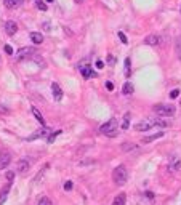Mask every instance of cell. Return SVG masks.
Listing matches in <instances>:
<instances>
[{
	"instance_id": "6da1fadb",
	"label": "cell",
	"mask_w": 181,
	"mask_h": 205,
	"mask_svg": "<svg viewBox=\"0 0 181 205\" xmlns=\"http://www.w3.org/2000/svg\"><path fill=\"white\" fill-rule=\"evenodd\" d=\"M112 180L116 181L117 186H122V184L127 183V180H128V172H127V168H125V165H119V167L114 168Z\"/></svg>"
},
{
	"instance_id": "7a4b0ae2",
	"label": "cell",
	"mask_w": 181,
	"mask_h": 205,
	"mask_svg": "<svg viewBox=\"0 0 181 205\" xmlns=\"http://www.w3.org/2000/svg\"><path fill=\"white\" fill-rule=\"evenodd\" d=\"M117 130H119V122H117L116 119H111V120H108L104 125L100 127V132L103 133V135H106V136H116Z\"/></svg>"
},
{
	"instance_id": "3957f363",
	"label": "cell",
	"mask_w": 181,
	"mask_h": 205,
	"mask_svg": "<svg viewBox=\"0 0 181 205\" xmlns=\"http://www.w3.org/2000/svg\"><path fill=\"white\" fill-rule=\"evenodd\" d=\"M154 112L159 114L160 117H172L176 112V108L173 104H156L154 106Z\"/></svg>"
},
{
	"instance_id": "277c9868",
	"label": "cell",
	"mask_w": 181,
	"mask_h": 205,
	"mask_svg": "<svg viewBox=\"0 0 181 205\" xmlns=\"http://www.w3.org/2000/svg\"><path fill=\"white\" fill-rule=\"evenodd\" d=\"M35 48L32 47H23V48L18 51V59H27V58H34L35 56Z\"/></svg>"
},
{
	"instance_id": "5b68a950",
	"label": "cell",
	"mask_w": 181,
	"mask_h": 205,
	"mask_svg": "<svg viewBox=\"0 0 181 205\" xmlns=\"http://www.w3.org/2000/svg\"><path fill=\"white\" fill-rule=\"evenodd\" d=\"M154 125H152V120L151 119H144V120H141V122H138L133 128L136 130V132H146V130H151Z\"/></svg>"
},
{
	"instance_id": "8992f818",
	"label": "cell",
	"mask_w": 181,
	"mask_h": 205,
	"mask_svg": "<svg viewBox=\"0 0 181 205\" xmlns=\"http://www.w3.org/2000/svg\"><path fill=\"white\" fill-rule=\"evenodd\" d=\"M11 162V154L8 151H2L0 152V168H7Z\"/></svg>"
},
{
	"instance_id": "52a82bcc",
	"label": "cell",
	"mask_w": 181,
	"mask_h": 205,
	"mask_svg": "<svg viewBox=\"0 0 181 205\" xmlns=\"http://www.w3.org/2000/svg\"><path fill=\"white\" fill-rule=\"evenodd\" d=\"M18 31V24L15 21H7L5 23V32L8 34V35H15Z\"/></svg>"
},
{
	"instance_id": "ba28073f",
	"label": "cell",
	"mask_w": 181,
	"mask_h": 205,
	"mask_svg": "<svg viewBox=\"0 0 181 205\" xmlns=\"http://www.w3.org/2000/svg\"><path fill=\"white\" fill-rule=\"evenodd\" d=\"M10 189H11V181H10L8 184H5L3 188H2V191H0V205H2L5 200H7V197H8Z\"/></svg>"
},
{
	"instance_id": "9c48e42d",
	"label": "cell",
	"mask_w": 181,
	"mask_h": 205,
	"mask_svg": "<svg viewBox=\"0 0 181 205\" xmlns=\"http://www.w3.org/2000/svg\"><path fill=\"white\" fill-rule=\"evenodd\" d=\"M51 90H53V96H55V99L59 101L61 98H63V90H61V87L56 83V82H53L51 83Z\"/></svg>"
},
{
	"instance_id": "30bf717a",
	"label": "cell",
	"mask_w": 181,
	"mask_h": 205,
	"mask_svg": "<svg viewBox=\"0 0 181 205\" xmlns=\"http://www.w3.org/2000/svg\"><path fill=\"white\" fill-rule=\"evenodd\" d=\"M144 43H146V45H159V43H160V37H159V35H156V34L146 35V39H144Z\"/></svg>"
},
{
	"instance_id": "8fae6325",
	"label": "cell",
	"mask_w": 181,
	"mask_h": 205,
	"mask_svg": "<svg viewBox=\"0 0 181 205\" xmlns=\"http://www.w3.org/2000/svg\"><path fill=\"white\" fill-rule=\"evenodd\" d=\"M16 168H18V172H19V173H27V170H29V162L24 160V159H21V160L18 162Z\"/></svg>"
},
{
	"instance_id": "7c38bea8",
	"label": "cell",
	"mask_w": 181,
	"mask_h": 205,
	"mask_svg": "<svg viewBox=\"0 0 181 205\" xmlns=\"http://www.w3.org/2000/svg\"><path fill=\"white\" fill-rule=\"evenodd\" d=\"M170 170L172 172H180L181 170V160L178 157H173L172 162H170Z\"/></svg>"
},
{
	"instance_id": "4fadbf2b",
	"label": "cell",
	"mask_w": 181,
	"mask_h": 205,
	"mask_svg": "<svg viewBox=\"0 0 181 205\" xmlns=\"http://www.w3.org/2000/svg\"><path fill=\"white\" fill-rule=\"evenodd\" d=\"M80 71H82V75L85 77V79H90V77H95V72L92 71V67H90L88 64L87 66H80Z\"/></svg>"
},
{
	"instance_id": "5bb4252c",
	"label": "cell",
	"mask_w": 181,
	"mask_h": 205,
	"mask_svg": "<svg viewBox=\"0 0 181 205\" xmlns=\"http://www.w3.org/2000/svg\"><path fill=\"white\" fill-rule=\"evenodd\" d=\"M43 135H50V130L48 128H40L39 132H35V133H32L31 136H27V140H35V138H40V136H43Z\"/></svg>"
},
{
	"instance_id": "9a60e30c",
	"label": "cell",
	"mask_w": 181,
	"mask_h": 205,
	"mask_svg": "<svg viewBox=\"0 0 181 205\" xmlns=\"http://www.w3.org/2000/svg\"><path fill=\"white\" fill-rule=\"evenodd\" d=\"M162 136H164V132L154 133V135H151V136H146V138H143V141H141V143H144V144H148V143H151V141H156V140H159V138H162Z\"/></svg>"
},
{
	"instance_id": "2e32d148",
	"label": "cell",
	"mask_w": 181,
	"mask_h": 205,
	"mask_svg": "<svg viewBox=\"0 0 181 205\" xmlns=\"http://www.w3.org/2000/svg\"><path fill=\"white\" fill-rule=\"evenodd\" d=\"M3 3L7 8H18L23 3V0H3Z\"/></svg>"
},
{
	"instance_id": "e0dca14e",
	"label": "cell",
	"mask_w": 181,
	"mask_h": 205,
	"mask_svg": "<svg viewBox=\"0 0 181 205\" xmlns=\"http://www.w3.org/2000/svg\"><path fill=\"white\" fill-rule=\"evenodd\" d=\"M31 40L35 45H40L42 42H43V35H42L40 32H31Z\"/></svg>"
},
{
	"instance_id": "ac0fdd59",
	"label": "cell",
	"mask_w": 181,
	"mask_h": 205,
	"mask_svg": "<svg viewBox=\"0 0 181 205\" xmlns=\"http://www.w3.org/2000/svg\"><path fill=\"white\" fill-rule=\"evenodd\" d=\"M151 120H152V125H154V127H162V128L168 127V122L164 120L162 117H157V119H151Z\"/></svg>"
},
{
	"instance_id": "d6986e66",
	"label": "cell",
	"mask_w": 181,
	"mask_h": 205,
	"mask_svg": "<svg viewBox=\"0 0 181 205\" xmlns=\"http://www.w3.org/2000/svg\"><path fill=\"white\" fill-rule=\"evenodd\" d=\"M133 90H135V87H133L132 82H125L124 87H122V93H124V95H132Z\"/></svg>"
},
{
	"instance_id": "ffe728a7",
	"label": "cell",
	"mask_w": 181,
	"mask_h": 205,
	"mask_svg": "<svg viewBox=\"0 0 181 205\" xmlns=\"http://www.w3.org/2000/svg\"><path fill=\"white\" fill-rule=\"evenodd\" d=\"M125 200H127L125 194H117L116 199L112 200V205H125Z\"/></svg>"
},
{
	"instance_id": "44dd1931",
	"label": "cell",
	"mask_w": 181,
	"mask_h": 205,
	"mask_svg": "<svg viewBox=\"0 0 181 205\" xmlns=\"http://www.w3.org/2000/svg\"><path fill=\"white\" fill-rule=\"evenodd\" d=\"M175 51H176L178 59L181 61V35L176 37V40H175Z\"/></svg>"
},
{
	"instance_id": "7402d4cb",
	"label": "cell",
	"mask_w": 181,
	"mask_h": 205,
	"mask_svg": "<svg viewBox=\"0 0 181 205\" xmlns=\"http://www.w3.org/2000/svg\"><path fill=\"white\" fill-rule=\"evenodd\" d=\"M32 114H34V117L37 119V122L40 125H45V119L42 117V114L39 112V109H35V108H32Z\"/></svg>"
},
{
	"instance_id": "603a6c76",
	"label": "cell",
	"mask_w": 181,
	"mask_h": 205,
	"mask_svg": "<svg viewBox=\"0 0 181 205\" xmlns=\"http://www.w3.org/2000/svg\"><path fill=\"white\" fill-rule=\"evenodd\" d=\"M120 149L124 151V152H128V151L136 149V144H135V143H124V144L120 146Z\"/></svg>"
},
{
	"instance_id": "cb8c5ba5",
	"label": "cell",
	"mask_w": 181,
	"mask_h": 205,
	"mask_svg": "<svg viewBox=\"0 0 181 205\" xmlns=\"http://www.w3.org/2000/svg\"><path fill=\"white\" fill-rule=\"evenodd\" d=\"M130 127V112H127L124 116V124H122V130H128Z\"/></svg>"
},
{
	"instance_id": "d4e9b609",
	"label": "cell",
	"mask_w": 181,
	"mask_h": 205,
	"mask_svg": "<svg viewBox=\"0 0 181 205\" xmlns=\"http://www.w3.org/2000/svg\"><path fill=\"white\" fill-rule=\"evenodd\" d=\"M58 135H61V130H56V132L50 133V135H48V138H47V140H48V143H53V141H55V138H56Z\"/></svg>"
},
{
	"instance_id": "484cf974",
	"label": "cell",
	"mask_w": 181,
	"mask_h": 205,
	"mask_svg": "<svg viewBox=\"0 0 181 205\" xmlns=\"http://www.w3.org/2000/svg\"><path fill=\"white\" fill-rule=\"evenodd\" d=\"M35 5H37V8L42 10V11H45V10H47V3H45L43 0H35Z\"/></svg>"
},
{
	"instance_id": "4316f807",
	"label": "cell",
	"mask_w": 181,
	"mask_h": 205,
	"mask_svg": "<svg viewBox=\"0 0 181 205\" xmlns=\"http://www.w3.org/2000/svg\"><path fill=\"white\" fill-rule=\"evenodd\" d=\"M125 75L130 77V58L125 59Z\"/></svg>"
},
{
	"instance_id": "83f0119b",
	"label": "cell",
	"mask_w": 181,
	"mask_h": 205,
	"mask_svg": "<svg viewBox=\"0 0 181 205\" xmlns=\"http://www.w3.org/2000/svg\"><path fill=\"white\" fill-rule=\"evenodd\" d=\"M39 205H53V204H51V200H50L48 197H42L40 202H39Z\"/></svg>"
},
{
	"instance_id": "f1b7e54d",
	"label": "cell",
	"mask_w": 181,
	"mask_h": 205,
	"mask_svg": "<svg viewBox=\"0 0 181 205\" xmlns=\"http://www.w3.org/2000/svg\"><path fill=\"white\" fill-rule=\"evenodd\" d=\"M178 96H180V90L178 88H175V90L170 91V98H172V99H175V98H178Z\"/></svg>"
},
{
	"instance_id": "f546056e",
	"label": "cell",
	"mask_w": 181,
	"mask_h": 205,
	"mask_svg": "<svg viewBox=\"0 0 181 205\" xmlns=\"http://www.w3.org/2000/svg\"><path fill=\"white\" fill-rule=\"evenodd\" d=\"M119 39H120V42H122V43H125V45L128 43V39H127V35H125L124 32H119Z\"/></svg>"
},
{
	"instance_id": "4dcf8cb0",
	"label": "cell",
	"mask_w": 181,
	"mask_h": 205,
	"mask_svg": "<svg viewBox=\"0 0 181 205\" xmlns=\"http://www.w3.org/2000/svg\"><path fill=\"white\" fill-rule=\"evenodd\" d=\"M64 189L66 191H71V189H72V181H66L64 183Z\"/></svg>"
},
{
	"instance_id": "1f68e13d",
	"label": "cell",
	"mask_w": 181,
	"mask_h": 205,
	"mask_svg": "<svg viewBox=\"0 0 181 205\" xmlns=\"http://www.w3.org/2000/svg\"><path fill=\"white\" fill-rule=\"evenodd\" d=\"M95 66H96V69H100V71H101V69L104 67V63H103L101 59H98V61H96V64H95Z\"/></svg>"
},
{
	"instance_id": "d6a6232c",
	"label": "cell",
	"mask_w": 181,
	"mask_h": 205,
	"mask_svg": "<svg viewBox=\"0 0 181 205\" xmlns=\"http://www.w3.org/2000/svg\"><path fill=\"white\" fill-rule=\"evenodd\" d=\"M13 178H15V172H7V180L13 181Z\"/></svg>"
},
{
	"instance_id": "836d02e7",
	"label": "cell",
	"mask_w": 181,
	"mask_h": 205,
	"mask_svg": "<svg viewBox=\"0 0 181 205\" xmlns=\"http://www.w3.org/2000/svg\"><path fill=\"white\" fill-rule=\"evenodd\" d=\"M5 53H7V55H13V48L10 45H5Z\"/></svg>"
},
{
	"instance_id": "e575fe53",
	"label": "cell",
	"mask_w": 181,
	"mask_h": 205,
	"mask_svg": "<svg viewBox=\"0 0 181 205\" xmlns=\"http://www.w3.org/2000/svg\"><path fill=\"white\" fill-rule=\"evenodd\" d=\"M106 88H108L109 91H112V90H114V83H112V82H106Z\"/></svg>"
},
{
	"instance_id": "d590c367",
	"label": "cell",
	"mask_w": 181,
	"mask_h": 205,
	"mask_svg": "<svg viewBox=\"0 0 181 205\" xmlns=\"http://www.w3.org/2000/svg\"><path fill=\"white\" fill-rule=\"evenodd\" d=\"M114 63H116V58H114V56H111V55H109V56H108V64H111V66H112Z\"/></svg>"
},
{
	"instance_id": "8d00e7d4",
	"label": "cell",
	"mask_w": 181,
	"mask_h": 205,
	"mask_svg": "<svg viewBox=\"0 0 181 205\" xmlns=\"http://www.w3.org/2000/svg\"><path fill=\"white\" fill-rule=\"evenodd\" d=\"M74 2H75V3H79V5H80V3H83L85 0H74Z\"/></svg>"
},
{
	"instance_id": "74e56055",
	"label": "cell",
	"mask_w": 181,
	"mask_h": 205,
	"mask_svg": "<svg viewBox=\"0 0 181 205\" xmlns=\"http://www.w3.org/2000/svg\"><path fill=\"white\" fill-rule=\"evenodd\" d=\"M45 2H48V3H51V2H53V0H45Z\"/></svg>"
}]
</instances>
